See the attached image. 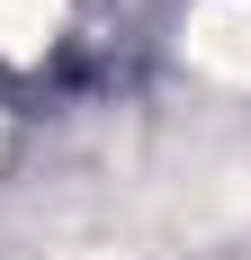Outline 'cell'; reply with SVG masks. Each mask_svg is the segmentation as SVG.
I'll use <instances>...</instances> for the list:
<instances>
[{"label":"cell","mask_w":251,"mask_h":260,"mask_svg":"<svg viewBox=\"0 0 251 260\" xmlns=\"http://www.w3.org/2000/svg\"><path fill=\"white\" fill-rule=\"evenodd\" d=\"M179 45H189V63H198V72L251 90V0H198V9H189V27H179Z\"/></svg>","instance_id":"obj_1"},{"label":"cell","mask_w":251,"mask_h":260,"mask_svg":"<svg viewBox=\"0 0 251 260\" xmlns=\"http://www.w3.org/2000/svg\"><path fill=\"white\" fill-rule=\"evenodd\" d=\"M63 18V0H0V54H36Z\"/></svg>","instance_id":"obj_2"}]
</instances>
